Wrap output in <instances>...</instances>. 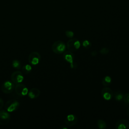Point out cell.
<instances>
[{
    "label": "cell",
    "instance_id": "cell-15",
    "mask_svg": "<svg viewBox=\"0 0 129 129\" xmlns=\"http://www.w3.org/2000/svg\"><path fill=\"white\" fill-rule=\"evenodd\" d=\"M32 71V67L30 65L26 64L23 66L22 68V71L23 73L25 74H28L31 72Z\"/></svg>",
    "mask_w": 129,
    "mask_h": 129
},
{
    "label": "cell",
    "instance_id": "cell-1",
    "mask_svg": "<svg viewBox=\"0 0 129 129\" xmlns=\"http://www.w3.org/2000/svg\"><path fill=\"white\" fill-rule=\"evenodd\" d=\"M66 44L62 41L58 40L54 42L52 45V50L56 54L63 53L66 49Z\"/></svg>",
    "mask_w": 129,
    "mask_h": 129
},
{
    "label": "cell",
    "instance_id": "cell-13",
    "mask_svg": "<svg viewBox=\"0 0 129 129\" xmlns=\"http://www.w3.org/2000/svg\"><path fill=\"white\" fill-rule=\"evenodd\" d=\"M40 94V91L38 88H33L31 89L28 93L29 97L31 99H35L39 97Z\"/></svg>",
    "mask_w": 129,
    "mask_h": 129
},
{
    "label": "cell",
    "instance_id": "cell-23",
    "mask_svg": "<svg viewBox=\"0 0 129 129\" xmlns=\"http://www.w3.org/2000/svg\"><path fill=\"white\" fill-rule=\"evenodd\" d=\"M4 106V101L3 100L0 98V110L3 108Z\"/></svg>",
    "mask_w": 129,
    "mask_h": 129
},
{
    "label": "cell",
    "instance_id": "cell-20",
    "mask_svg": "<svg viewBox=\"0 0 129 129\" xmlns=\"http://www.w3.org/2000/svg\"><path fill=\"white\" fill-rule=\"evenodd\" d=\"M65 34L68 37H69L70 38H72L74 36V33L73 31H70V30L66 31Z\"/></svg>",
    "mask_w": 129,
    "mask_h": 129
},
{
    "label": "cell",
    "instance_id": "cell-18",
    "mask_svg": "<svg viewBox=\"0 0 129 129\" xmlns=\"http://www.w3.org/2000/svg\"><path fill=\"white\" fill-rule=\"evenodd\" d=\"M98 127L100 129L105 128L106 127V122L102 119H99L97 122Z\"/></svg>",
    "mask_w": 129,
    "mask_h": 129
},
{
    "label": "cell",
    "instance_id": "cell-6",
    "mask_svg": "<svg viewBox=\"0 0 129 129\" xmlns=\"http://www.w3.org/2000/svg\"><path fill=\"white\" fill-rule=\"evenodd\" d=\"M41 59V55L39 52L37 51L32 52L28 56V61L29 63L32 65L37 64Z\"/></svg>",
    "mask_w": 129,
    "mask_h": 129
},
{
    "label": "cell",
    "instance_id": "cell-19",
    "mask_svg": "<svg viewBox=\"0 0 129 129\" xmlns=\"http://www.w3.org/2000/svg\"><path fill=\"white\" fill-rule=\"evenodd\" d=\"M82 45L83 46L85 47V48H89V47L91 46V42L88 41V40H84L83 42H82Z\"/></svg>",
    "mask_w": 129,
    "mask_h": 129
},
{
    "label": "cell",
    "instance_id": "cell-5",
    "mask_svg": "<svg viewBox=\"0 0 129 129\" xmlns=\"http://www.w3.org/2000/svg\"><path fill=\"white\" fill-rule=\"evenodd\" d=\"M16 93L20 96H24L28 94V89L27 87L22 84H17L15 87Z\"/></svg>",
    "mask_w": 129,
    "mask_h": 129
},
{
    "label": "cell",
    "instance_id": "cell-9",
    "mask_svg": "<svg viewBox=\"0 0 129 129\" xmlns=\"http://www.w3.org/2000/svg\"><path fill=\"white\" fill-rule=\"evenodd\" d=\"M63 57L64 59L68 61L70 64V67L71 68H74V59L75 58L74 53L71 51H66L63 52Z\"/></svg>",
    "mask_w": 129,
    "mask_h": 129
},
{
    "label": "cell",
    "instance_id": "cell-2",
    "mask_svg": "<svg viewBox=\"0 0 129 129\" xmlns=\"http://www.w3.org/2000/svg\"><path fill=\"white\" fill-rule=\"evenodd\" d=\"M66 46L69 51L74 52L78 50L80 47L81 43L78 39L72 38L67 42Z\"/></svg>",
    "mask_w": 129,
    "mask_h": 129
},
{
    "label": "cell",
    "instance_id": "cell-8",
    "mask_svg": "<svg viewBox=\"0 0 129 129\" xmlns=\"http://www.w3.org/2000/svg\"><path fill=\"white\" fill-rule=\"evenodd\" d=\"M10 120V114L5 110H0V124L6 125Z\"/></svg>",
    "mask_w": 129,
    "mask_h": 129
},
{
    "label": "cell",
    "instance_id": "cell-14",
    "mask_svg": "<svg viewBox=\"0 0 129 129\" xmlns=\"http://www.w3.org/2000/svg\"><path fill=\"white\" fill-rule=\"evenodd\" d=\"M112 81L111 78L109 76H106L103 78L102 83L104 86H107L111 84Z\"/></svg>",
    "mask_w": 129,
    "mask_h": 129
},
{
    "label": "cell",
    "instance_id": "cell-24",
    "mask_svg": "<svg viewBox=\"0 0 129 129\" xmlns=\"http://www.w3.org/2000/svg\"><path fill=\"white\" fill-rule=\"evenodd\" d=\"M97 51H95V50L92 51L91 52V55L93 56H95L97 55Z\"/></svg>",
    "mask_w": 129,
    "mask_h": 129
},
{
    "label": "cell",
    "instance_id": "cell-10",
    "mask_svg": "<svg viewBox=\"0 0 129 129\" xmlns=\"http://www.w3.org/2000/svg\"><path fill=\"white\" fill-rule=\"evenodd\" d=\"M101 95L105 100H109L113 96V91L110 88L108 87H105L101 90Z\"/></svg>",
    "mask_w": 129,
    "mask_h": 129
},
{
    "label": "cell",
    "instance_id": "cell-12",
    "mask_svg": "<svg viewBox=\"0 0 129 129\" xmlns=\"http://www.w3.org/2000/svg\"><path fill=\"white\" fill-rule=\"evenodd\" d=\"M116 129H125L129 128V121L124 119L118 120L115 124Z\"/></svg>",
    "mask_w": 129,
    "mask_h": 129
},
{
    "label": "cell",
    "instance_id": "cell-22",
    "mask_svg": "<svg viewBox=\"0 0 129 129\" xmlns=\"http://www.w3.org/2000/svg\"><path fill=\"white\" fill-rule=\"evenodd\" d=\"M99 52L102 54H107L109 52V49L107 48L103 47L100 50Z\"/></svg>",
    "mask_w": 129,
    "mask_h": 129
},
{
    "label": "cell",
    "instance_id": "cell-11",
    "mask_svg": "<svg viewBox=\"0 0 129 129\" xmlns=\"http://www.w3.org/2000/svg\"><path fill=\"white\" fill-rule=\"evenodd\" d=\"M77 121H78L77 117L73 114H70L68 115L64 119L65 123L68 126H71L76 124Z\"/></svg>",
    "mask_w": 129,
    "mask_h": 129
},
{
    "label": "cell",
    "instance_id": "cell-21",
    "mask_svg": "<svg viewBox=\"0 0 129 129\" xmlns=\"http://www.w3.org/2000/svg\"><path fill=\"white\" fill-rule=\"evenodd\" d=\"M123 100L125 103L129 104V93H127L124 95Z\"/></svg>",
    "mask_w": 129,
    "mask_h": 129
},
{
    "label": "cell",
    "instance_id": "cell-25",
    "mask_svg": "<svg viewBox=\"0 0 129 129\" xmlns=\"http://www.w3.org/2000/svg\"><path fill=\"white\" fill-rule=\"evenodd\" d=\"M126 113H127V116H128V117H129V107H128V109H127Z\"/></svg>",
    "mask_w": 129,
    "mask_h": 129
},
{
    "label": "cell",
    "instance_id": "cell-17",
    "mask_svg": "<svg viewBox=\"0 0 129 129\" xmlns=\"http://www.w3.org/2000/svg\"><path fill=\"white\" fill-rule=\"evenodd\" d=\"M123 96L124 95L122 92L120 91H117L115 93L114 98L116 101H121L123 100Z\"/></svg>",
    "mask_w": 129,
    "mask_h": 129
},
{
    "label": "cell",
    "instance_id": "cell-7",
    "mask_svg": "<svg viewBox=\"0 0 129 129\" xmlns=\"http://www.w3.org/2000/svg\"><path fill=\"white\" fill-rule=\"evenodd\" d=\"M23 75L20 71H15L11 75V80L15 84L21 83L23 81Z\"/></svg>",
    "mask_w": 129,
    "mask_h": 129
},
{
    "label": "cell",
    "instance_id": "cell-4",
    "mask_svg": "<svg viewBox=\"0 0 129 129\" xmlns=\"http://www.w3.org/2000/svg\"><path fill=\"white\" fill-rule=\"evenodd\" d=\"M15 89V85L13 82L6 81L4 82L1 86L2 92L6 94L11 93Z\"/></svg>",
    "mask_w": 129,
    "mask_h": 129
},
{
    "label": "cell",
    "instance_id": "cell-16",
    "mask_svg": "<svg viewBox=\"0 0 129 129\" xmlns=\"http://www.w3.org/2000/svg\"><path fill=\"white\" fill-rule=\"evenodd\" d=\"M12 66L14 68L19 70V69H20L21 67V63L19 60L15 59L13 60Z\"/></svg>",
    "mask_w": 129,
    "mask_h": 129
},
{
    "label": "cell",
    "instance_id": "cell-3",
    "mask_svg": "<svg viewBox=\"0 0 129 129\" xmlns=\"http://www.w3.org/2000/svg\"><path fill=\"white\" fill-rule=\"evenodd\" d=\"M20 106V103L16 100L11 99L8 101L5 104V109L8 112H13L17 110Z\"/></svg>",
    "mask_w": 129,
    "mask_h": 129
}]
</instances>
